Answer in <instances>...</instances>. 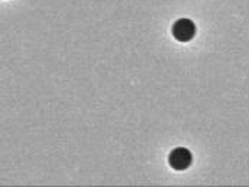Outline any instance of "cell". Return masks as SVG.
Here are the masks:
<instances>
[{"instance_id":"6da1fadb","label":"cell","mask_w":249,"mask_h":187,"mask_svg":"<svg viewBox=\"0 0 249 187\" xmlns=\"http://www.w3.org/2000/svg\"><path fill=\"white\" fill-rule=\"evenodd\" d=\"M172 34L178 42H189L196 35V25L190 19H178L172 28Z\"/></svg>"},{"instance_id":"7a4b0ae2","label":"cell","mask_w":249,"mask_h":187,"mask_svg":"<svg viewBox=\"0 0 249 187\" xmlns=\"http://www.w3.org/2000/svg\"><path fill=\"white\" fill-rule=\"evenodd\" d=\"M192 153L184 147H178V149L172 150V153L169 154V164L172 169L178 170V171H183L186 169L190 167L192 164Z\"/></svg>"}]
</instances>
